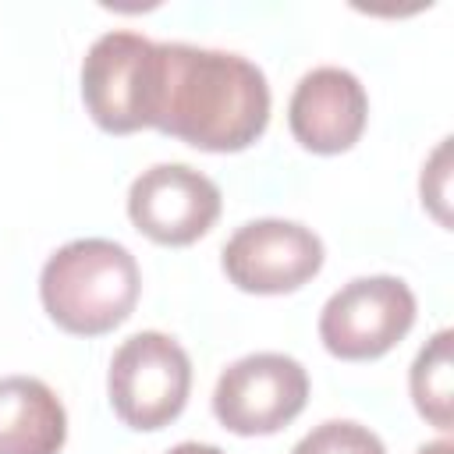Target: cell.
I'll list each match as a JSON object with an SVG mask.
<instances>
[{
	"label": "cell",
	"mask_w": 454,
	"mask_h": 454,
	"mask_svg": "<svg viewBox=\"0 0 454 454\" xmlns=\"http://www.w3.org/2000/svg\"><path fill=\"white\" fill-rule=\"evenodd\" d=\"M270 124L266 74L223 50L156 43L153 128L206 153H241Z\"/></svg>",
	"instance_id": "cell-1"
},
{
	"label": "cell",
	"mask_w": 454,
	"mask_h": 454,
	"mask_svg": "<svg viewBox=\"0 0 454 454\" xmlns=\"http://www.w3.org/2000/svg\"><path fill=\"white\" fill-rule=\"evenodd\" d=\"M138 291L142 277L135 255L110 238L67 241L39 273L46 316L74 337H99L121 326L131 316Z\"/></svg>",
	"instance_id": "cell-2"
},
{
	"label": "cell",
	"mask_w": 454,
	"mask_h": 454,
	"mask_svg": "<svg viewBox=\"0 0 454 454\" xmlns=\"http://www.w3.org/2000/svg\"><path fill=\"white\" fill-rule=\"evenodd\" d=\"M192 390V362L184 348L160 333V330H142L131 333L110 358L106 372V394L114 415L142 433L170 426Z\"/></svg>",
	"instance_id": "cell-3"
},
{
	"label": "cell",
	"mask_w": 454,
	"mask_h": 454,
	"mask_svg": "<svg viewBox=\"0 0 454 454\" xmlns=\"http://www.w3.org/2000/svg\"><path fill=\"white\" fill-rule=\"evenodd\" d=\"M156 43L138 32H103L82 60V99L110 135L153 128Z\"/></svg>",
	"instance_id": "cell-4"
},
{
	"label": "cell",
	"mask_w": 454,
	"mask_h": 454,
	"mask_svg": "<svg viewBox=\"0 0 454 454\" xmlns=\"http://www.w3.org/2000/svg\"><path fill=\"white\" fill-rule=\"evenodd\" d=\"M411 323L415 294L401 277H358L323 305L319 340L344 362H369L397 348Z\"/></svg>",
	"instance_id": "cell-5"
},
{
	"label": "cell",
	"mask_w": 454,
	"mask_h": 454,
	"mask_svg": "<svg viewBox=\"0 0 454 454\" xmlns=\"http://www.w3.org/2000/svg\"><path fill=\"white\" fill-rule=\"evenodd\" d=\"M309 401V372L280 351H255L231 362L213 390V415L238 436H270L294 422Z\"/></svg>",
	"instance_id": "cell-6"
},
{
	"label": "cell",
	"mask_w": 454,
	"mask_h": 454,
	"mask_svg": "<svg viewBox=\"0 0 454 454\" xmlns=\"http://www.w3.org/2000/svg\"><path fill=\"white\" fill-rule=\"evenodd\" d=\"M220 262L227 280L248 294H287L323 270V241L294 220H252L227 238Z\"/></svg>",
	"instance_id": "cell-7"
},
{
	"label": "cell",
	"mask_w": 454,
	"mask_h": 454,
	"mask_svg": "<svg viewBox=\"0 0 454 454\" xmlns=\"http://www.w3.org/2000/svg\"><path fill=\"white\" fill-rule=\"evenodd\" d=\"M131 223L156 245H192L220 216V188L188 163H156L131 181Z\"/></svg>",
	"instance_id": "cell-8"
},
{
	"label": "cell",
	"mask_w": 454,
	"mask_h": 454,
	"mask_svg": "<svg viewBox=\"0 0 454 454\" xmlns=\"http://www.w3.org/2000/svg\"><path fill=\"white\" fill-rule=\"evenodd\" d=\"M369 117V96L362 82L344 67H312L291 92L287 124L291 135L319 156H333L351 149Z\"/></svg>",
	"instance_id": "cell-9"
},
{
	"label": "cell",
	"mask_w": 454,
	"mask_h": 454,
	"mask_svg": "<svg viewBox=\"0 0 454 454\" xmlns=\"http://www.w3.org/2000/svg\"><path fill=\"white\" fill-rule=\"evenodd\" d=\"M67 411L35 376L0 380V454H60Z\"/></svg>",
	"instance_id": "cell-10"
},
{
	"label": "cell",
	"mask_w": 454,
	"mask_h": 454,
	"mask_svg": "<svg viewBox=\"0 0 454 454\" xmlns=\"http://www.w3.org/2000/svg\"><path fill=\"white\" fill-rule=\"evenodd\" d=\"M450 330H440L426 340V348L415 355L411 362V401L419 408V415L436 426V429H450V404H454V383H450Z\"/></svg>",
	"instance_id": "cell-11"
},
{
	"label": "cell",
	"mask_w": 454,
	"mask_h": 454,
	"mask_svg": "<svg viewBox=\"0 0 454 454\" xmlns=\"http://www.w3.org/2000/svg\"><path fill=\"white\" fill-rule=\"evenodd\" d=\"M291 454H387V447L369 426H358L348 419H330V422L316 426L312 433H305Z\"/></svg>",
	"instance_id": "cell-12"
},
{
	"label": "cell",
	"mask_w": 454,
	"mask_h": 454,
	"mask_svg": "<svg viewBox=\"0 0 454 454\" xmlns=\"http://www.w3.org/2000/svg\"><path fill=\"white\" fill-rule=\"evenodd\" d=\"M167 454H223V450H220V447H213V443H195V440H184V443L170 447Z\"/></svg>",
	"instance_id": "cell-13"
},
{
	"label": "cell",
	"mask_w": 454,
	"mask_h": 454,
	"mask_svg": "<svg viewBox=\"0 0 454 454\" xmlns=\"http://www.w3.org/2000/svg\"><path fill=\"white\" fill-rule=\"evenodd\" d=\"M419 454H454V447H450V440H433V443H422Z\"/></svg>",
	"instance_id": "cell-14"
}]
</instances>
